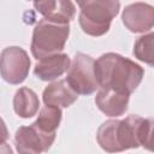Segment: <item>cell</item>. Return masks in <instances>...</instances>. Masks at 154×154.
Instances as JSON below:
<instances>
[{
	"label": "cell",
	"mask_w": 154,
	"mask_h": 154,
	"mask_svg": "<svg viewBox=\"0 0 154 154\" xmlns=\"http://www.w3.org/2000/svg\"><path fill=\"white\" fill-rule=\"evenodd\" d=\"M81 8L78 23L87 35L102 36L108 32L112 19L119 13V0H76Z\"/></svg>",
	"instance_id": "cell-3"
},
{
	"label": "cell",
	"mask_w": 154,
	"mask_h": 154,
	"mask_svg": "<svg viewBox=\"0 0 154 154\" xmlns=\"http://www.w3.org/2000/svg\"><path fill=\"white\" fill-rule=\"evenodd\" d=\"M95 60L85 53H76L67 70L66 82L79 95H90L99 89L95 77Z\"/></svg>",
	"instance_id": "cell-5"
},
{
	"label": "cell",
	"mask_w": 154,
	"mask_h": 154,
	"mask_svg": "<svg viewBox=\"0 0 154 154\" xmlns=\"http://www.w3.org/2000/svg\"><path fill=\"white\" fill-rule=\"evenodd\" d=\"M40 107V100L37 94L26 87L19 88L13 97V109L20 118L28 119L34 117Z\"/></svg>",
	"instance_id": "cell-13"
},
{
	"label": "cell",
	"mask_w": 154,
	"mask_h": 154,
	"mask_svg": "<svg viewBox=\"0 0 154 154\" xmlns=\"http://www.w3.org/2000/svg\"><path fill=\"white\" fill-rule=\"evenodd\" d=\"M34 7L46 19L57 23L69 24L76 16V7L71 0H34Z\"/></svg>",
	"instance_id": "cell-10"
},
{
	"label": "cell",
	"mask_w": 154,
	"mask_h": 154,
	"mask_svg": "<svg viewBox=\"0 0 154 154\" xmlns=\"http://www.w3.org/2000/svg\"><path fill=\"white\" fill-rule=\"evenodd\" d=\"M122 19L123 24L131 32L150 31L154 24V8L146 2H134L123 10Z\"/></svg>",
	"instance_id": "cell-8"
},
{
	"label": "cell",
	"mask_w": 154,
	"mask_h": 154,
	"mask_svg": "<svg viewBox=\"0 0 154 154\" xmlns=\"http://www.w3.org/2000/svg\"><path fill=\"white\" fill-rule=\"evenodd\" d=\"M70 35V25L41 19L34 28L31 38V54L35 59L63 52Z\"/></svg>",
	"instance_id": "cell-4"
},
{
	"label": "cell",
	"mask_w": 154,
	"mask_h": 154,
	"mask_svg": "<svg viewBox=\"0 0 154 154\" xmlns=\"http://www.w3.org/2000/svg\"><path fill=\"white\" fill-rule=\"evenodd\" d=\"M8 137H10V134H8L7 126H6L5 122L2 120V118L0 117V146L5 144L6 141L8 140Z\"/></svg>",
	"instance_id": "cell-16"
},
{
	"label": "cell",
	"mask_w": 154,
	"mask_h": 154,
	"mask_svg": "<svg viewBox=\"0 0 154 154\" xmlns=\"http://www.w3.org/2000/svg\"><path fill=\"white\" fill-rule=\"evenodd\" d=\"M78 97V94L67 84L66 79H59L48 84L43 93L42 100L45 105L57 107H70Z\"/></svg>",
	"instance_id": "cell-12"
},
{
	"label": "cell",
	"mask_w": 154,
	"mask_h": 154,
	"mask_svg": "<svg viewBox=\"0 0 154 154\" xmlns=\"http://www.w3.org/2000/svg\"><path fill=\"white\" fill-rule=\"evenodd\" d=\"M153 37L154 35L150 31L138 37L134 45V55L148 65H153Z\"/></svg>",
	"instance_id": "cell-15"
},
{
	"label": "cell",
	"mask_w": 154,
	"mask_h": 154,
	"mask_svg": "<svg viewBox=\"0 0 154 154\" xmlns=\"http://www.w3.org/2000/svg\"><path fill=\"white\" fill-rule=\"evenodd\" d=\"M94 69L99 87H108L129 95L135 91L144 76V70L138 64L112 52L95 60Z\"/></svg>",
	"instance_id": "cell-2"
},
{
	"label": "cell",
	"mask_w": 154,
	"mask_h": 154,
	"mask_svg": "<svg viewBox=\"0 0 154 154\" xmlns=\"http://www.w3.org/2000/svg\"><path fill=\"white\" fill-rule=\"evenodd\" d=\"M129 99V94L108 87H99V91L95 96V103L103 114L111 118H117L128 111Z\"/></svg>",
	"instance_id": "cell-9"
},
{
	"label": "cell",
	"mask_w": 154,
	"mask_h": 154,
	"mask_svg": "<svg viewBox=\"0 0 154 154\" xmlns=\"http://www.w3.org/2000/svg\"><path fill=\"white\" fill-rule=\"evenodd\" d=\"M153 119L130 114L125 119H108L96 132L99 146L108 152H123L131 148L144 147L152 149Z\"/></svg>",
	"instance_id": "cell-1"
},
{
	"label": "cell",
	"mask_w": 154,
	"mask_h": 154,
	"mask_svg": "<svg viewBox=\"0 0 154 154\" xmlns=\"http://www.w3.org/2000/svg\"><path fill=\"white\" fill-rule=\"evenodd\" d=\"M30 64L29 55L23 48L7 47L0 53V76L10 84H20L29 75Z\"/></svg>",
	"instance_id": "cell-6"
},
{
	"label": "cell",
	"mask_w": 154,
	"mask_h": 154,
	"mask_svg": "<svg viewBox=\"0 0 154 154\" xmlns=\"http://www.w3.org/2000/svg\"><path fill=\"white\" fill-rule=\"evenodd\" d=\"M70 64L71 60L67 54L63 52L54 53L38 59L34 69V75L41 81H54L67 72Z\"/></svg>",
	"instance_id": "cell-11"
},
{
	"label": "cell",
	"mask_w": 154,
	"mask_h": 154,
	"mask_svg": "<svg viewBox=\"0 0 154 154\" xmlns=\"http://www.w3.org/2000/svg\"><path fill=\"white\" fill-rule=\"evenodd\" d=\"M55 140V132H46L34 123L20 126L14 135L16 150L20 154H38L47 152Z\"/></svg>",
	"instance_id": "cell-7"
},
{
	"label": "cell",
	"mask_w": 154,
	"mask_h": 154,
	"mask_svg": "<svg viewBox=\"0 0 154 154\" xmlns=\"http://www.w3.org/2000/svg\"><path fill=\"white\" fill-rule=\"evenodd\" d=\"M61 116L63 113L60 107L46 105L45 107L41 108L37 119L34 122V124L46 132H55V130L60 125Z\"/></svg>",
	"instance_id": "cell-14"
},
{
	"label": "cell",
	"mask_w": 154,
	"mask_h": 154,
	"mask_svg": "<svg viewBox=\"0 0 154 154\" xmlns=\"http://www.w3.org/2000/svg\"><path fill=\"white\" fill-rule=\"evenodd\" d=\"M2 152H5V153H12V149H11V147L7 146V143H5V144H1L0 146V153H2Z\"/></svg>",
	"instance_id": "cell-17"
}]
</instances>
